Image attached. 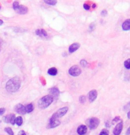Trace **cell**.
Instances as JSON below:
<instances>
[{"label":"cell","mask_w":130,"mask_h":135,"mask_svg":"<svg viewBox=\"0 0 130 135\" xmlns=\"http://www.w3.org/2000/svg\"><path fill=\"white\" fill-rule=\"evenodd\" d=\"M21 85V79L18 77H14L8 81L6 85V89L9 92L14 93L20 88Z\"/></svg>","instance_id":"6da1fadb"},{"label":"cell","mask_w":130,"mask_h":135,"mask_svg":"<svg viewBox=\"0 0 130 135\" xmlns=\"http://www.w3.org/2000/svg\"><path fill=\"white\" fill-rule=\"evenodd\" d=\"M53 98L50 95H46L41 98L38 103V105L39 108L44 109L47 108L53 102Z\"/></svg>","instance_id":"7a4b0ae2"},{"label":"cell","mask_w":130,"mask_h":135,"mask_svg":"<svg viewBox=\"0 0 130 135\" xmlns=\"http://www.w3.org/2000/svg\"><path fill=\"white\" fill-rule=\"evenodd\" d=\"M68 110V107H64L59 109L57 111L55 112L51 117L49 121H51L54 120H57L58 118H62L64 115L66 114Z\"/></svg>","instance_id":"3957f363"},{"label":"cell","mask_w":130,"mask_h":135,"mask_svg":"<svg viewBox=\"0 0 130 135\" xmlns=\"http://www.w3.org/2000/svg\"><path fill=\"white\" fill-rule=\"evenodd\" d=\"M13 8L14 10L20 14H25L28 11L27 8L23 5H20L17 2H14L13 4Z\"/></svg>","instance_id":"277c9868"},{"label":"cell","mask_w":130,"mask_h":135,"mask_svg":"<svg viewBox=\"0 0 130 135\" xmlns=\"http://www.w3.org/2000/svg\"><path fill=\"white\" fill-rule=\"evenodd\" d=\"M100 122V119L97 118H90L89 120V128L90 130H95L97 128Z\"/></svg>","instance_id":"5b68a950"},{"label":"cell","mask_w":130,"mask_h":135,"mask_svg":"<svg viewBox=\"0 0 130 135\" xmlns=\"http://www.w3.org/2000/svg\"><path fill=\"white\" fill-rule=\"evenodd\" d=\"M69 73L73 76H77L81 73V69L77 65L72 66L69 70Z\"/></svg>","instance_id":"8992f818"},{"label":"cell","mask_w":130,"mask_h":135,"mask_svg":"<svg viewBox=\"0 0 130 135\" xmlns=\"http://www.w3.org/2000/svg\"><path fill=\"white\" fill-rule=\"evenodd\" d=\"M15 115L14 114H8L6 116L4 117L3 118V120L5 122L10 123L12 125L15 124Z\"/></svg>","instance_id":"52a82bcc"},{"label":"cell","mask_w":130,"mask_h":135,"mask_svg":"<svg viewBox=\"0 0 130 135\" xmlns=\"http://www.w3.org/2000/svg\"><path fill=\"white\" fill-rule=\"evenodd\" d=\"M14 110L17 113L22 115H24L26 113L25 107L21 104H17L14 107Z\"/></svg>","instance_id":"ba28073f"},{"label":"cell","mask_w":130,"mask_h":135,"mask_svg":"<svg viewBox=\"0 0 130 135\" xmlns=\"http://www.w3.org/2000/svg\"><path fill=\"white\" fill-rule=\"evenodd\" d=\"M98 93L96 90H92L90 91L88 94V98L90 102H94L97 98Z\"/></svg>","instance_id":"9c48e42d"},{"label":"cell","mask_w":130,"mask_h":135,"mask_svg":"<svg viewBox=\"0 0 130 135\" xmlns=\"http://www.w3.org/2000/svg\"><path fill=\"white\" fill-rule=\"evenodd\" d=\"M123 128V122H119L115 126V128L113 130V133L114 135H119L122 131Z\"/></svg>","instance_id":"30bf717a"},{"label":"cell","mask_w":130,"mask_h":135,"mask_svg":"<svg viewBox=\"0 0 130 135\" xmlns=\"http://www.w3.org/2000/svg\"><path fill=\"white\" fill-rule=\"evenodd\" d=\"M61 124V122L59 120L57 119L51 121H49L48 124L47 126V129H53L58 127Z\"/></svg>","instance_id":"8fae6325"},{"label":"cell","mask_w":130,"mask_h":135,"mask_svg":"<svg viewBox=\"0 0 130 135\" xmlns=\"http://www.w3.org/2000/svg\"><path fill=\"white\" fill-rule=\"evenodd\" d=\"M87 128L85 125H80L77 130V132L79 135H84L87 132Z\"/></svg>","instance_id":"7c38bea8"},{"label":"cell","mask_w":130,"mask_h":135,"mask_svg":"<svg viewBox=\"0 0 130 135\" xmlns=\"http://www.w3.org/2000/svg\"><path fill=\"white\" fill-rule=\"evenodd\" d=\"M49 92L50 93V95L52 96V97L53 98V99L54 98H58L60 94V91L59 89L56 87H53L50 89L49 90Z\"/></svg>","instance_id":"4fadbf2b"},{"label":"cell","mask_w":130,"mask_h":135,"mask_svg":"<svg viewBox=\"0 0 130 135\" xmlns=\"http://www.w3.org/2000/svg\"><path fill=\"white\" fill-rule=\"evenodd\" d=\"M80 46V44L78 43H75L74 44H72L69 48V51L70 53H72L74 52L77 51Z\"/></svg>","instance_id":"5bb4252c"},{"label":"cell","mask_w":130,"mask_h":135,"mask_svg":"<svg viewBox=\"0 0 130 135\" xmlns=\"http://www.w3.org/2000/svg\"><path fill=\"white\" fill-rule=\"evenodd\" d=\"M36 34L39 36L46 37L47 36V33L43 29H38L36 31Z\"/></svg>","instance_id":"9a60e30c"},{"label":"cell","mask_w":130,"mask_h":135,"mask_svg":"<svg viewBox=\"0 0 130 135\" xmlns=\"http://www.w3.org/2000/svg\"><path fill=\"white\" fill-rule=\"evenodd\" d=\"M122 28L124 31H129L130 29V19L126 20L122 24Z\"/></svg>","instance_id":"2e32d148"},{"label":"cell","mask_w":130,"mask_h":135,"mask_svg":"<svg viewBox=\"0 0 130 135\" xmlns=\"http://www.w3.org/2000/svg\"><path fill=\"white\" fill-rule=\"evenodd\" d=\"M58 73V70L55 67H51L48 70V73L52 76L56 75Z\"/></svg>","instance_id":"e0dca14e"},{"label":"cell","mask_w":130,"mask_h":135,"mask_svg":"<svg viewBox=\"0 0 130 135\" xmlns=\"http://www.w3.org/2000/svg\"><path fill=\"white\" fill-rule=\"evenodd\" d=\"M23 122V119L21 117H18L15 118V123L18 126H21Z\"/></svg>","instance_id":"ac0fdd59"},{"label":"cell","mask_w":130,"mask_h":135,"mask_svg":"<svg viewBox=\"0 0 130 135\" xmlns=\"http://www.w3.org/2000/svg\"><path fill=\"white\" fill-rule=\"evenodd\" d=\"M25 109H26V112L27 113L32 112L34 110L33 105L32 103H31L26 105V106L25 107Z\"/></svg>","instance_id":"d6986e66"},{"label":"cell","mask_w":130,"mask_h":135,"mask_svg":"<svg viewBox=\"0 0 130 135\" xmlns=\"http://www.w3.org/2000/svg\"><path fill=\"white\" fill-rule=\"evenodd\" d=\"M44 2L48 5L54 6L57 3V1L56 0H45Z\"/></svg>","instance_id":"ffe728a7"},{"label":"cell","mask_w":130,"mask_h":135,"mask_svg":"<svg viewBox=\"0 0 130 135\" xmlns=\"http://www.w3.org/2000/svg\"><path fill=\"white\" fill-rule=\"evenodd\" d=\"M5 131L9 135H14V133L10 128H6L4 129Z\"/></svg>","instance_id":"44dd1931"},{"label":"cell","mask_w":130,"mask_h":135,"mask_svg":"<svg viewBox=\"0 0 130 135\" xmlns=\"http://www.w3.org/2000/svg\"><path fill=\"white\" fill-rule=\"evenodd\" d=\"M79 102H80V103L84 104L86 101V97H85V96H83V95L79 97Z\"/></svg>","instance_id":"7402d4cb"},{"label":"cell","mask_w":130,"mask_h":135,"mask_svg":"<svg viewBox=\"0 0 130 135\" xmlns=\"http://www.w3.org/2000/svg\"><path fill=\"white\" fill-rule=\"evenodd\" d=\"M130 59H128V60H127L126 61H125V62L124 63L125 67H126V68H127L128 69H129L130 68Z\"/></svg>","instance_id":"603a6c76"},{"label":"cell","mask_w":130,"mask_h":135,"mask_svg":"<svg viewBox=\"0 0 130 135\" xmlns=\"http://www.w3.org/2000/svg\"><path fill=\"white\" fill-rule=\"evenodd\" d=\"M87 62L86 60H82L80 61V64L83 66V67H86L87 65Z\"/></svg>","instance_id":"cb8c5ba5"},{"label":"cell","mask_w":130,"mask_h":135,"mask_svg":"<svg viewBox=\"0 0 130 135\" xmlns=\"http://www.w3.org/2000/svg\"><path fill=\"white\" fill-rule=\"evenodd\" d=\"M99 135H109V134L108 131L106 130H103L100 133Z\"/></svg>","instance_id":"d4e9b609"},{"label":"cell","mask_w":130,"mask_h":135,"mask_svg":"<svg viewBox=\"0 0 130 135\" xmlns=\"http://www.w3.org/2000/svg\"><path fill=\"white\" fill-rule=\"evenodd\" d=\"M95 28V26L94 24H91L90 26H89V30H90V32L92 31L93 30H94V29Z\"/></svg>","instance_id":"484cf974"},{"label":"cell","mask_w":130,"mask_h":135,"mask_svg":"<svg viewBox=\"0 0 130 135\" xmlns=\"http://www.w3.org/2000/svg\"><path fill=\"white\" fill-rule=\"evenodd\" d=\"M83 8H85V9L87 10H89L90 9V6L87 4H85L84 5H83Z\"/></svg>","instance_id":"4316f807"},{"label":"cell","mask_w":130,"mask_h":135,"mask_svg":"<svg viewBox=\"0 0 130 135\" xmlns=\"http://www.w3.org/2000/svg\"><path fill=\"white\" fill-rule=\"evenodd\" d=\"M101 14L102 16H105L107 14V12L106 10H103L101 12Z\"/></svg>","instance_id":"83f0119b"},{"label":"cell","mask_w":130,"mask_h":135,"mask_svg":"<svg viewBox=\"0 0 130 135\" xmlns=\"http://www.w3.org/2000/svg\"><path fill=\"white\" fill-rule=\"evenodd\" d=\"M17 135H26V134L24 131L22 130L19 132V133H18Z\"/></svg>","instance_id":"f1b7e54d"},{"label":"cell","mask_w":130,"mask_h":135,"mask_svg":"<svg viewBox=\"0 0 130 135\" xmlns=\"http://www.w3.org/2000/svg\"><path fill=\"white\" fill-rule=\"evenodd\" d=\"M119 120H120V117H115V118L113 119L112 122H116L118 121Z\"/></svg>","instance_id":"f546056e"},{"label":"cell","mask_w":130,"mask_h":135,"mask_svg":"<svg viewBox=\"0 0 130 135\" xmlns=\"http://www.w3.org/2000/svg\"><path fill=\"white\" fill-rule=\"evenodd\" d=\"M5 109L3 108H0V115H2V114H3L5 113Z\"/></svg>","instance_id":"4dcf8cb0"},{"label":"cell","mask_w":130,"mask_h":135,"mask_svg":"<svg viewBox=\"0 0 130 135\" xmlns=\"http://www.w3.org/2000/svg\"><path fill=\"white\" fill-rule=\"evenodd\" d=\"M130 135V128H129L127 132H126V135Z\"/></svg>","instance_id":"1f68e13d"},{"label":"cell","mask_w":130,"mask_h":135,"mask_svg":"<svg viewBox=\"0 0 130 135\" xmlns=\"http://www.w3.org/2000/svg\"><path fill=\"white\" fill-rule=\"evenodd\" d=\"M130 112L129 111L128 113V118L129 119L130 118Z\"/></svg>","instance_id":"d6a6232c"},{"label":"cell","mask_w":130,"mask_h":135,"mask_svg":"<svg viewBox=\"0 0 130 135\" xmlns=\"http://www.w3.org/2000/svg\"><path fill=\"white\" fill-rule=\"evenodd\" d=\"M3 23V21L2 20H1V19H0V25H2V24Z\"/></svg>","instance_id":"836d02e7"},{"label":"cell","mask_w":130,"mask_h":135,"mask_svg":"<svg viewBox=\"0 0 130 135\" xmlns=\"http://www.w3.org/2000/svg\"><path fill=\"white\" fill-rule=\"evenodd\" d=\"M96 7V4H93V5H92V8H95Z\"/></svg>","instance_id":"e575fe53"}]
</instances>
